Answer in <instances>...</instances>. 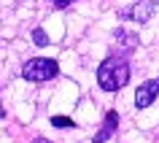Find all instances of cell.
Masks as SVG:
<instances>
[{"mask_svg": "<svg viewBox=\"0 0 159 143\" xmlns=\"http://www.w3.org/2000/svg\"><path fill=\"white\" fill-rule=\"evenodd\" d=\"M33 143H51V141H46V138H35Z\"/></svg>", "mask_w": 159, "mask_h": 143, "instance_id": "30bf717a", "label": "cell"}, {"mask_svg": "<svg viewBox=\"0 0 159 143\" xmlns=\"http://www.w3.org/2000/svg\"><path fill=\"white\" fill-rule=\"evenodd\" d=\"M3 116H6V111H3V105H0V119H3Z\"/></svg>", "mask_w": 159, "mask_h": 143, "instance_id": "8fae6325", "label": "cell"}, {"mask_svg": "<svg viewBox=\"0 0 159 143\" xmlns=\"http://www.w3.org/2000/svg\"><path fill=\"white\" fill-rule=\"evenodd\" d=\"M51 3H54V8H67L73 0H51Z\"/></svg>", "mask_w": 159, "mask_h": 143, "instance_id": "9c48e42d", "label": "cell"}, {"mask_svg": "<svg viewBox=\"0 0 159 143\" xmlns=\"http://www.w3.org/2000/svg\"><path fill=\"white\" fill-rule=\"evenodd\" d=\"M116 43L121 46V51H124V54H129V51H132L140 41H138V35L129 33V30H116Z\"/></svg>", "mask_w": 159, "mask_h": 143, "instance_id": "8992f818", "label": "cell"}, {"mask_svg": "<svg viewBox=\"0 0 159 143\" xmlns=\"http://www.w3.org/2000/svg\"><path fill=\"white\" fill-rule=\"evenodd\" d=\"M116 127H119V113H116V111H108L105 119H102L100 132L94 135V143H105L108 138H113V135H116Z\"/></svg>", "mask_w": 159, "mask_h": 143, "instance_id": "5b68a950", "label": "cell"}, {"mask_svg": "<svg viewBox=\"0 0 159 143\" xmlns=\"http://www.w3.org/2000/svg\"><path fill=\"white\" fill-rule=\"evenodd\" d=\"M129 81V65L124 57H108L97 67V84L105 92H119L121 86H127Z\"/></svg>", "mask_w": 159, "mask_h": 143, "instance_id": "6da1fadb", "label": "cell"}, {"mask_svg": "<svg viewBox=\"0 0 159 143\" xmlns=\"http://www.w3.org/2000/svg\"><path fill=\"white\" fill-rule=\"evenodd\" d=\"M33 43H35V46H49V35L43 33L41 27H35V30H33Z\"/></svg>", "mask_w": 159, "mask_h": 143, "instance_id": "52a82bcc", "label": "cell"}, {"mask_svg": "<svg viewBox=\"0 0 159 143\" xmlns=\"http://www.w3.org/2000/svg\"><path fill=\"white\" fill-rule=\"evenodd\" d=\"M51 124H54V127H73V119H67V116H51Z\"/></svg>", "mask_w": 159, "mask_h": 143, "instance_id": "ba28073f", "label": "cell"}, {"mask_svg": "<svg viewBox=\"0 0 159 143\" xmlns=\"http://www.w3.org/2000/svg\"><path fill=\"white\" fill-rule=\"evenodd\" d=\"M157 8H159V0H138L129 11H124V16H129L132 22L143 25V22H148V19L157 14Z\"/></svg>", "mask_w": 159, "mask_h": 143, "instance_id": "3957f363", "label": "cell"}, {"mask_svg": "<svg viewBox=\"0 0 159 143\" xmlns=\"http://www.w3.org/2000/svg\"><path fill=\"white\" fill-rule=\"evenodd\" d=\"M59 73V65L54 59H46V57H35V59H27L25 67H22V78L25 81H33V84H41V81H51V78Z\"/></svg>", "mask_w": 159, "mask_h": 143, "instance_id": "7a4b0ae2", "label": "cell"}, {"mask_svg": "<svg viewBox=\"0 0 159 143\" xmlns=\"http://www.w3.org/2000/svg\"><path fill=\"white\" fill-rule=\"evenodd\" d=\"M157 97H159V78H151V81L138 86V92H135V108H148Z\"/></svg>", "mask_w": 159, "mask_h": 143, "instance_id": "277c9868", "label": "cell"}]
</instances>
